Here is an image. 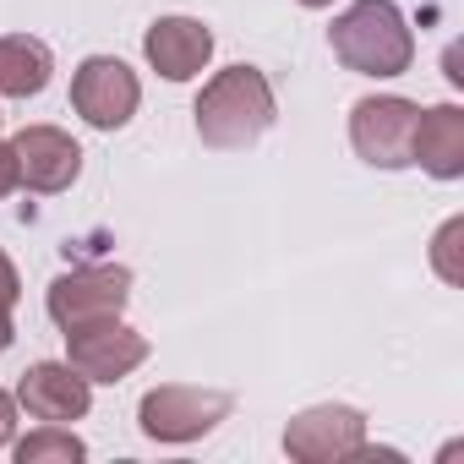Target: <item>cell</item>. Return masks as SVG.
Here are the masks:
<instances>
[{
    "label": "cell",
    "instance_id": "cell-1",
    "mask_svg": "<svg viewBox=\"0 0 464 464\" xmlns=\"http://www.w3.org/2000/svg\"><path fill=\"white\" fill-rule=\"evenodd\" d=\"M197 137L218 153H236V148H252L274 115H279V99H274V82L257 72V66H224L218 77L202 82L197 93Z\"/></svg>",
    "mask_w": 464,
    "mask_h": 464
},
{
    "label": "cell",
    "instance_id": "cell-2",
    "mask_svg": "<svg viewBox=\"0 0 464 464\" xmlns=\"http://www.w3.org/2000/svg\"><path fill=\"white\" fill-rule=\"evenodd\" d=\"M328 44L355 77H404L415 66V34L393 0H350L328 28Z\"/></svg>",
    "mask_w": 464,
    "mask_h": 464
},
{
    "label": "cell",
    "instance_id": "cell-3",
    "mask_svg": "<svg viewBox=\"0 0 464 464\" xmlns=\"http://www.w3.org/2000/svg\"><path fill=\"white\" fill-rule=\"evenodd\" d=\"M229 410H236V399H229L224 388L159 382V388L142 393L137 426H142V437H153V442H197V437H208Z\"/></svg>",
    "mask_w": 464,
    "mask_h": 464
},
{
    "label": "cell",
    "instance_id": "cell-4",
    "mask_svg": "<svg viewBox=\"0 0 464 464\" xmlns=\"http://www.w3.org/2000/svg\"><path fill=\"white\" fill-rule=\"evenodd\" d=\"M131 301V274L121 263H88V268H72L50 285L44 295V312L50 323L66 334V328H82V323H104V317H121Z\"/></svg>",
    "mask_w": 464,
    "mask_h": 464
},
{
    "label": "cell",
    "instance_id": "cell-5",
    "mask_svg": "<svg viewBox=\"0 0 464 464\" xmlns=\"http://www.w3.org/2000/svg\"><path fill=\"white\" fill-rule=\"evenodd\" d=\"M142 104V82L126 61L115 55H88L72 72V110L93 126V131H121Z\"/></svg>",
    "mask_w": 464,
    "mask_h": 464
},
{
    "label": "cell",
    "instance_id": "cell-6",
    "mask_svg": "<svg viewBox=\"0 0 464 464\" xmlns=\"http://www.w3.org/2000/svg\"><path fill=\"white\" fill-rule=\"evenodd\" d=\"M415 115L420 104L399 93H372L350 110V142L372 169H410V142H415Z\"/></svg>",
    "mask_w": 464,
    "mask_h": 464
},
{
    "label": "cell",
    "instance_id": "cell-7",
    "mask_svg": "<svg viewBox=\"0 0 464 464\" xmlns=\"http://www.w3.org/2000/svg\"><path fill=\"white\" fill-rule=\"evenodd\" d=\"M366 442V415L355 404H312L285 426V453L301 464H339L355 459Z\"/></svg>",
    "mask_w": 464,
    "mask_h": 464
},
{
    "label": "cell",
    "instance_id": "cell-8",
    "mask_svg": "<svg viewBox=\"0 0 464 464\" xmlns=\"http://www.w3.org/2000/svg\"><path fill=\"white\" fill-rule=\"evenodd\" d=\"M66 361L88 382H121L148 361V339L137 328H126L121 317L82 323V328H66Z\"/></svg>",
    "mask_w": 464,
    "mask_h": 464
},
{
    "label": "cell",
    "instance_id": "cell-9",
    "mask_svg": "<svg viewBox=\"0 0 464 464\" xmlns=\"http://www.w3.org/2000/svg\"><path fill=\"white\" fill-rule=\"evenodd\" d=\"M12 153H17V180L28 191H39V197L72 191L77 175H82V148L61 126H23L12 137Z\"/></svg>",
    "mask_w": 464,
    "mask_h": 464
},
{
    "label": "cell",
    "instance_id": "cell-10",
    "mask_svg": "<svg viewBox=\"0 0 464 464\" xmlns=\"http://www.w3.org/2000/svg\"><path fill=\"white\" fill-rule=\"evenodd\" d=\"M17 404H23L34 420L66 426V420H82V415L93 410V382H88L72 361H39V366L23 372Z\"/></svg>",
    "mask_w": 464,
    "mask_h": 464
},
{
    "label": "cell",
    "instance_id": "cell-11",
    "mask_svg": "<svg viewBox=\"0 0 464 464\" xmlns=\"http://www.w3.org/2000/svg\"><path fill=\"white\" fill-rule=\"evenodd\" d=\"M142 55L164 82H191L202 77V66L213 61V34L197 17H159L142 34Z\"/></svg>",
    "mask_w": 464,
    "mask_h": 464
},
{
    "label": "cell",
    "instance_id": "cell-12",
    "mask_svg": "<svg viewBox=\"0 0 464 464\" xmlns=\"http://www.w3.org/2000/svg\"><path fill=\"white\" fill-rule=\"evenodd\" d=\"M410 164H420L431 180H459L464 175V110L459 104H437V110L415 115Z\"/></svg>",
    "mask_w": 464,
    "mask_h": 464
},
{
    "label": "cell",
    "instance_id": "cell-13",
    "mask_svg": "<svg viewBox=\"0 0 464 464\" xmlns=\"http://www.w3.org/2000/svg\"><path fill=\"white\" fill-rule=\"evenodd\" d=\"M55 55L34 34H6L0 39V99H39L50 88Z\"/></svg>",
    "mask_w": 464,
    "mask_h": 464
},
{
    "label": "cell",
    "instance_id": "cell-14",
    "mask_svg": "<svg viewBox=\"0 0 464 464\" xmlns=\"http://www.w3.org/2000/svg\"><path fill=\"white\" fill-rule=\"evenodd\" d=\"M12 453H17V464H77L88 448H82V437H77L72 426L39 420V431H28Z\"/></svg>",
    "mask_w": 464,
    "mask_h": 464
},
{
    "label": "cell",
    "instance_id": "cell-15",
    "mask_svg": "<svg viewBox=\"0 0 464 464\" xmlns=\"http://www.w3.org/2000/svg\"><path fill=\"white\" fill-rule=\"evenodd\" d=\"M459 241H464V218H448V224L437 229V246H431V263H437V274H442L448 285L464 279V268H459Z\"/></svg>",
    "mask_w": 464,
    "mask_h": 464
},
{
    "label": "cell",
    "instance_id": "cell-16",
    "mask_svg": "<svg viewBox=\"0 0 464 464\" xmlns=\"http://www.w3.org/2000/svg\"><path fill=\"white\" fill-rule=\"evenodd\" d=\"M17 186H23L17 180V153H12V142H0V202H6Z\"/></svg>",
    "mask_w": 464,
    "mask_h": 464
},
{
    "label": "cell",
    "instance_id": "cell-17",
    "mask_svg": "<svg viewBox=\"0 0 464 464\" xmlns=\"http://www.w3.org/2000/svg\"><path fill=\"white\" fill-rule=\"evenodd\" d=\"M17 295H23V279H17V268H12V257L0 252V306H17Z\"/></svg>",
    "mask_w": 464,
    "mask_h": 464
},
{
    "label": "cell",
    "instance_id": "cell-18",
    "mask_svg": "<svg viewBox=\"0 0 464 464\" xmlns=\"http://www.w3.org/2000/svg\"><path fill=\"white\" fill-rule=\"evenodd\" d=\"M12 426H17V399H12L6 388H0V448L12 442Z\"/></svg>",
    "mask_w": 464,
    "mask_h": 464
},
{
    "label": "cell",
    "instance_id": "cell-19",
    "mask_svg": "<svg viewBox=\"0 0 464 464\" xmlns=\"http://www.w3.org/2000/svg\"><path fill=\"white\" fill-rule=\"evenodd\" d=\"M0 350H12V306H0Z\"/></svg>",
    "mask_w": 464,
    "mask_h": 464
},
{
    "label": "cell",
    "instance_id": "cell-20",
    "mask_svg": "<svg viewBox=\"0 0 464 464\" xmlns=\"http://www.w3.org/2000/svg\"><path fill=\"white\" fill-rule=\"evenodd\" d=\"M301 6H306V12H323V6H334V0H301Z\"/></svg>",
    "mask_w": 464,
    "mask_h": 464
}]
</instances>
